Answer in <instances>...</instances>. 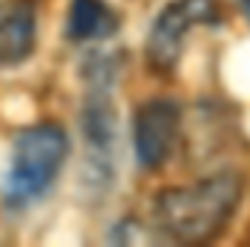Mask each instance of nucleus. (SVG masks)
<instances>
[{
	"label": "nucleus",
	"instance_id": "nucleus-3",
	"mask_svg": "<svg viewBox=\"0 0 250 247\" xmlns=\"http://www.w3.org/2000/svg\"><path fill=\"white\" fill-rule=\"evenodd\" d=\"M215 24H221L218 0H171L156 15L147 33L145 41L147 68L156 74H171L183 56L191 27H215Z\"/></svg>",
	"mask_w": 250,
	"mask_h": 247
},
{
	"label": "nucleus",
	"instance_id": "nucleus-7",
	"mask_svg": "<svg viewBox=\"0 0 250 247\" xmlns=\"http://www.w3.org/2000/svg\"><path fill=\"white\" fill-rule=\"evenodd\" d=\"M65 33L71 41H80V44L112 39L118 33V15L103 0H71Z\"/></svg>",
	"mask_w": 250,
	"mask_h": 247
},
{
	"label": "nucleus",
	"instance_id": "nucleus-1",
	"mask_svg": "<svg viewBox=\"0 0 250 247\" xmlns=\"http://www.w3.org/2000/svg\"><path fill=\"white\" fill-rule=\"evenodd\" d=\"M244 194L238 171H218L188 185L162 188L153 197L156 229L180 244H206L221 235Z\"/></svg>",
	"mask_w": 250,
	"mask_h": 247
},
{
	"label": "nucleus",
	"instance_id": "nucleus-2",
	"mask_svg": "<svg viewBox=\"0 0 250 247\" xmlns=\"http://www.w3.org/2000/svg\"><path fill=\"white\" fill-rule=\"evenodd\" d=\"M68 153L71 142L59 124L42 121L24 127L12 142V156L3 177V203L9 209H24L44 197L56 183Z\"/></svg>",
	"mask_w": 250,
	"mask_h": 247
},
{
	"label": "nucleus",
	"instance_id": "nucleus-4",
	"mask_svg": "<svg viewBox=\"0 0 250 247\" xmlns=\"http://www.w3.org/2000/svg\"><path fill=\"white\" fill-rule=\"evenodd\" d=\"M180 103L168 100V97H153L145 100L136 109L133 118V150L142 168L153 171L162 168L174 150H177V139H180Z\"/></svg>",
	"mask_w": 250,
	"mask_h": 247
},
{
	"label": "nucleus",
	"instance_id": "nucleus-8",
	"mask_svg": "<svg viewBox=\"0 0 250 247\" xmlns=\"http://www.w3.org/2000/svg\"><path fill=\"white\" fill-rule=\"evenodd\" d=\"M238 3H241V9H244V15L250 18V0H238Z\"/></svg>",
	"mask_w": 250,
	"mask_h": 247
},
{
	"label": "nucleus",
	"instance_id": "nucleus-5",
	"mask_svg": "<svg viewBox=\"0 0 250 247\" xmlns=\"http://www.w3.org/2000/svg\"><path fill=\"white\" fill-rule=\"evenodd\" d=\"M91 91L83 106V139L88 147V165L100 180H112V156H115V106H112V68L88 77Z\"/></svg>",
	"mask_w": 250,
	"mask_h": 247
},
{
	"label": "nucleus",
	"instance_id": "nucleus-6",
	"mask_svg": "<svg viewBox=\"0 0 250 247\" xmlns=\"http://www.w3.org/2000/svg\"><path fill=\"white\" fill-rule=\"evenodd\" d=\"M39 15L33 0H0V68H15L36 50Z\"/></svg>",
	"mask_w": 250,
	"mask_h": 247
}]
</instances>
